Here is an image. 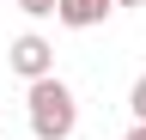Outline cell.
I'll use <instances>...</instances> for the list:
<instances>
[{
    "mask_svg": "<svg viewBox=\"0 0 146 140\" xmlns=\"http://www.w3.org/2000/svg\"><path fill=\"white\" fill-rule=\"evenodd\" d=\"M116 6H146V0H116Z\"/></svg>",
    "mask_w": 146,
    "mask_h": 140,
    "instance_id": "cell-6",
    "label": "cell"
},
{
    "mask_svg": "<svg viewBox=\"0 0 146 140\" xmlns=\"http://www.w3.org/2000/svg\"><path fill=\"white\" fill-rule=\"evenodd\" d=\"M110 12H116V0H61L55 19H61L67 31H91V25H104Z\"/></svg>",
    "mask_w": 146,
    "mask_h": 140,
    "instance_id": "cell-3",
    "label": "cell"
},
{
    "mask_svg": "<svg viewBox=\"0 0 146 140\" xmlns=\"http://www.w3.org/2000/svg\"><path fill=\"white\" fill-rule=\"evenodd\" d=\"M122 140H146V122H134V128H128V134H122Z\"/></svg>",
    "mask_w": 146,
    "mask_h": 140,
    "instance_id": "cell-5",
    "label": "cell"
},
{
    "mask_svg": "<svg viewBox=\"0 0 146 140\" xmlns=\"http://www.w3.org/2000/svg\"><path fill=\"white\" fill-rule=\"evenodd\" d=\"M6 67H12L25 85H36V79H55V49H49V37H36V31L12 37V49H6Z\"/></svg>",
    "mask_w": 146,
    "mask_h": 140,
    "instance_id": "cell-2",
    "label": "cell"
},
{
    "mask_svg": "<svg viewBox=\"0 0 146 140\" xmlns=\"http://www.w3.org/2000/svg\"><path fill=\"white\" fill-rule=\"evenodd\" d=\"M25 116H31V140H67L79 128V98L67 79H36L25 92Z\"/></svg>",
    "mask_w": 146,
    "mask_h": 140,
    "instance_id": "cell-1",
    "label": "cell"
},
{
    "mask_svg": "<svg viewBox=\"0 0 146 140\" xmlns=\"http://www.w3.org/2000/svg\"><path fill=\"white\" fill-rule=\"evenodd\" d=\"M18 12H31V19H49V12H61V0H12Z\"/></svg>",
    "mask_w": 146,
    "mask_h": 140,
    "instance_id": "cell-4",
    "label": "cell"
}]
</instances>
